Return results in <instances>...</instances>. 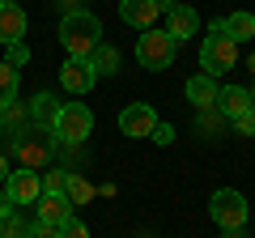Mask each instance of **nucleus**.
<instances>
[{
    "label": "nucleus",
    "mask_w": 255,
    "mask_h": 238,
    "mask_svg": "<svg viewBox=\"0 0 255 238\" xmlns=\"http://www.w3.org/2000/svg\"><path fill=\"white\" fill-rule=\"evenodd\" d=\"M34 204H38V221H47V226H55V230H64L68 221L77 217V213H73V204H68V196H64V192H43Z\"/></svg>",
    "instance_id": "1a4fd4ad"
},
{
    "label": "nucleus",
    "mask_w": 255,
    "mask_h": 238,
    "mask_svg": "<svg viewBox=\"0 0 255 238\" xmlns=\"http://www.w3.org/2000/svg\"><path fill=\"white\" fill-rule=\"evenodd\" d=\"M13 157H17L21 166H26V170H43L47 162H51V140H47V128H34V123H30V128H21V132H13Z\"/></svg>",
    "instance_id": "39448f33"
},
{
    "label": "nucleus",
    "mask_w": 255,
    "mask_h": 238,
    "mask_svg": "<svg viewBox=\"0 0 255 238\" xmlns=\"http://www.w3.org/2000/svg\"><path fill=\"white\" fill-rule=\"evenodd\" d=\"M94 132V115L85 102H60V115L51 123V136H60V145H81Z\"/></svg>",
    "instance_id": "7ed1b4c3"
},
{
    "label": "nucleus",
    "mask_w": 255,
    "mask_h": 238,
    "mask_svg": "<svg viewBox=\"0 0 255 238\" xmlns=\"http://www.w3.org/2000/svg\"><path fill=\"white\" fill-rule=\"evenodd\" d=\"M9 174H13V170H9V157L0 153V183H4V179H9Z\"/></svg>",
    "instance_id": "c756f323"
},
{
    "label": "nucleus",
    "mask_w": 255,
    "mask_h": 238,
    "mask_svg": "<svg viewBox=\"0 0 255 238\" xmlns=\"http://www.w3.org/2000/svg\"><path fill=\"white\" fill-rule=\"evenodd\" d=\"M4 213H13V200L4 196V187H0V217H4Z\"/></svg>",
    "instance_id": "c85d7f7f"
},
{
    "label": "nucleus",
    "mask_w": 255,
    "mask_h": 238,
    "mask_svg": "<svg viewBox=\"0 0 255 238\" xmlns=\"http://www.w3.org/2000/svg\"><path fill=\"white\" fill-rule=\"evenodd\" d=\"M64 179H68L64 170H47V179H43V192H64Z\"/></svg>",
    "instance_id": "5701e85b"
},
{
    "label": "nucleus",
    "mask_w": 255,
    "mask_h": 238,
    "mask_svg": "<svg viewBox=\"0 0 255 238\" xmlns=\"http://www.w3.org/2000/svg\"><path fill=\"white\" fill-rule=\"evenodd\" d=\"M119 17H124L132 30H153L157 0H119Z\"/></svg>",
    "instance_id": "9d476101"
},
{
    "label": "nucleus",
    "mask_w": 255,
    "mask_h": 238,
    "mask_svg": "<svg viewBox=\"0 0 255 238\" xmlns=\"http://www.w3.org/2000/svg\"><path fill=\"white\" fill-rule=\"evenodd\" d=\"M247 68H251V73H255V55H251V60H247Z\"/></svg>",
    "instance_id": "2f4dec72"
},
{
    "label": "nucleus",
    "mask_w": 255,
    "mask_h": 238,
    "mask_svg": "<svg viewBox=\"0 0 255 238\" xmlns=\"http://www.w3.org/2000/svg\"><path fill=\"white\" fill-rule=\"evenodd\" d=\"M26 234H30V226H21L13 213H4V217H0V238H26Z\"/></svg>",
    "instance_id": "412c9836"
},
{
    "label": "nucleus",
    "mask_w": 255,
    "mask_h": 238,
    "mask_svg": "<svg viewBox=\"0 0 255 238\" xmlns=\"http://www.w3.org/2000/svg\"><path fill=\"white\" fill-rule=\"evenodd\" d=\"M251 107H255V90H251Z\"/></svg>",
    "instance_id": "473e14b6"
},
{
    "label": "nucleus",
    "mask_w": 255,
    "mask_h": 238,
    "mask_svg": "<svg viewBox=\"0 0 255 238\" xmlns=\"http://www.w3.org/2000/svg\"><path fill=\"white\" fill-rule=\"evenodd\" d=\"M234 64H238V43L221 30V21H217V26L204 34V43H200V68H204V77L217 81V77H226Z\"/></svg>",
    "instance_id": "f03ea898"
},
{
    "label": "nucleus",
    "mask_w": 255,
    "mask_h": 238,
    "mask_svg": "<svg viewBox=\"0 0 255 238\" xmlns=\"http://www.w3.org/2000/svg\"><path fill=\"white\" fill-rule=\"evenodd\" d=\"M196 30H200V13L187 9V4H174V9H170V26H166V34H170L174 43H183V38H191Z\"/></svg>",
    "instance_id": "2eb2a0df"
},
{
    "label": "nucleus",
    "mask_w": 255,
    "mask_h": 238,
    "mask_svg": "<svg viewBox=\"0 0 255 238\" xmlns=\"http://www.w3.org/2000/svg\"><path fill=\"white\" fill-rule=\"evenodd\" d=\"M26 38V13L17 9V4H0V43L13 47Z\"/></svg>",
    "instance_id": "4468645a"
},
{
    "label": "nucleus",
    "mask_w": 255,
    "mask_h": 238,
    "mask_svg": "<svg viewBox=\"0 0 255 238\" xmlns=\"http://www.w3.org/2000/svg\"><path fill=\"white\" fill-rule=\"evenodd\" d=\"M217 111H221V119H243L247 111H251V94H247L243 85H221Z\"/></svg>",
    "instance_id": "ddd939ff"
},
{
    "label": "nucleus",
    "mask_w": 255,
    "mask_h": 238,
    "mask_svg": "<svg viewBox=\"0 0 255 238\" xmlns=\"http://www.w3.org/2000/svg\"><path fill=\"white\" fill-rule=\"evenodd\" d=\"M26 60H30V51H26L21 43H13V47H9V60H4V64H13V68H17V64H26Z\"/></svg>",
    "instance_id": "bb28decb"
},
{
    "label": "nucleus",
    "mask_w": 255,
    "mask_h": 238,
    "mask_svg": "<svg viewBox=\"0 0 255 238\" xmlns=\"http://www.w3.org/2000/svg\"><path fill=\"white\" fill-rule=\"evenodd\" d=\"M26 111H30V123H34V128H47V132H51L55 115H60V102H55V94L38 90V94H34V102H30Z\"/></svg>",
    "instance_id": "dca6fc26"
},
{
    "label": "nucleus",
    "mask_w": 255,
    "mask_h": 238,
    "mask_svg": "<svg viewBox=\"0 0 255 238\" xmlns=\"http://www.w3.org/2000/svg\"><path fill=\"white\" fill-rule=\"evenodd\" d=\"M60 43H64V51H68V60H90L94 47L102 43L98 17H94V13H85V9L64 13V21H60Z\"/></svg>",
    "instance_id": "f257e3e1"
},
{
    "label": "nucleus",
    "mask_w": 255,
    "mask_h": 238,
    "mask_svg": "<svg viewBox=\"0 0 255 238\" xmlns=\"http://www.w3.org/2000/svg\"><path fill=\"white\" fill-rule=\"evenodd\" d=\"M221 128V111L213 107V111H200V132H217Z\"/></svg>",
    "instance_id": "4be33fe9"
},
{
    "label": "nucleus",
    "mask_w": 255,
    "mask_h": 238,
    "mask_svg": "<svg viewBox=\"0 0 255 238\" xmlns=\"http://www.w3.org/2000/svg\"><path fill=\"white\" fill-rule=\"evenodd\" d=\"M17 85H21L17 68H13V64H4V60H0V111H4V107H13V102H17Z\"/></svg>",
    "instance_id": "6ab92c4d"
},
{
    "label": "nucleus",
    "mask_w": 255,
    "mask_h": 238,
    "mask_svg": "<svg viewBox=\"0 0 255 238\" xmlns=\"http://www.w3.org/2000/svg\"><path fill=\"white\" fill-rule=\"evenodd\" d=\"M174 55H179V43H174L166 30H140V43H136V60H140V68H149V73H162V68L174 64Z\"/></svg>",
    "instance_id": "20e7f679"
},
{
    "label": "nucleus",
    "mask_w": 255,
    "mask_h": 238,
    "mask_svg": "<svg viewBox=\"0 0 255 238\" xmlns=\"http://www.w3.org/2000/svg\"><path fill=\"white\" fill-rule=\"evenodd\" d=\"M217 94H221V85L213 81V77H204V73H196L187 81V102L196 111H213V107H217Z\"/></svg>",
    "instance_id": "f8f14e48"
},
{
    "label": "nucleus",
    "mask_w": 255,
    "mask_h": 238,
    "mask_svg": "<svg viewBox=\"0 0 255 238\" xmlns=\"http://www.w3.org/2000/svg\"><path fill=\"white\" fill-rule=\"evenodd\" d=\"M26 238H60V230H55V226H47V221H34Z\"/></svg>",
    "instance_id": "a878e982"
},
{
    "label": "nucleus",
    "mask_w": 255,
    "mask_h": 238,
    "mask_svg": "<svg viewBox=\"0 0 255 238\" xmlns=\"http://www.w3.org/2000/svg\"><path fill=\"white\" fill-rule=\"evenodd\" d=\"M64 196H68V204H85L94 196V187L85 183L81 174H68V179H64Z\"/></svg>",
    "instance_id": "aec40b11"
},
{
    "label": "nucleus",
    "mask_w": 255,
    "mask_h": 238,
    "mask_svg": "<svg viewBox=\"0 0 255 238\" xmlns=\"http://www.w3.org/2000/svg\"><path fill=\"white\" fill-rule=\"evenodd\" d=\"M0 140H4V128H0Z\"/></svg>",
    "instance_id": "f704fd0d"
},
{
    "label": "nucleus",
    "mask_w": 255,
    "mask_h": 238,
    "mask_svg": "<svg viewBox=\"0 0 255 238\" xmlns=\"http://www.w3.org/2000/svg\"><path fill=\"white\" fill-rule=\"evenodd\" d=\"M234 123H238V132H243V136H255V107L247 111L243 119H234Z\"/></svg>",
    "instance_id": "cd10ccee"
},
{
    "label": "nucleus",
    "mask_w": 255,
    "mask_h": 238,
    "mask_svg": "<svg viewBox=\"0 0 255 238\" xmlns=\"http://www.w3.org/2000/svg\"><path fill=\"white\" fill-rule=\"evenodd\" d=\"M221 30H226L234 43H251V38H255V13H247V9L230 13V17L221 21Z\"/></svg>",
    "instance_id": "f3484780"
},
{
    "label": "nucleus",
    "mask_w": 255,
    "mask_h": 238,
    "mask_svg": "<svg viewBox=\"0 0 255 238\" xmlns=\"http://www.w3.org/2000/svg\"><path fill=\"white\" fill-rule=\"evenodd\" d=\"M149 140H153V145H170V140H174V128L157 119V128H153V136H149Z\"/></svg>",
    "instance_id": "b1692460"
},
{
    "label": "nucleus",
    "mask_w": 255,
    "mask_h": 238,
    "mask_svg": "<svg viewBox=\"0 0 255 238\" xmlns=\"http://www.w3.org/2000/svg\"><path fill=\"white\" fill-rule=\"evenodd\" d=\"M119 128H124V136L145 140V136H153V128H157V111L149 107V102H132V107L119 111Z\"/></svg>",
    "instance_id": "0eeeda50"
},
{
    "label": "nucleus",
    "mask_w": 255,
    "mask_h": 238,
    "mask_svg": "<svg viewBox=\"0 0 255 238\" xmlns=\"http://www.w3.org/2000/svg\"><path fill=\"white\" fill-rule=\"evenodd\" d=\"M174 9V0H157V13H170Z\"/></svg>",
    "instance_id": "7c9ffc66"
},
{
    "label": "nucleus",
    "mask_w": 255,
    "mask_h": 238,
    "mask_svg": "<svg viewBox=\"0 0 255 238\" xmlns=\"http://www.w3.org/2000/svg\"><path fill=\"white\" fill-rule=\"evenodd\" d=\"M60 238H90V230H85V221H77V217H73L68 226L60 230Z\"/></svg>",
    "instance_id": "393cba45"
},
{
    "label": "nucleus",
    "mask_w": 255,
    "mask_h": 238,
    "mask_svg": "<svg viewBox=\"0 0 255 238\" xmlns=\"http://www.w3.org/2000/svg\"><path fill=\"white\" fill-rule=\"evenodd\" d=\"M90 68H94V77H111L119 68V51L111 43H98V47H94V55H90Z\"/></svg>",
    "instance_id": "a211bd4d"
},
{
    "label": "nucleus",
    "mask_w": 255,
    "mask_h": 238,
    "mask_svg": "<svg viewBox=\"0 0 255 238\" xmlns=\"http://www.w3.org/2000/svg\"><path fill=\"white\" fill-rule=\"evenodd\" d=\"M209 213H213V221H217L221 230H243L247 217H251V204H247L243 192H234V187H221V192H213Z\"/></svg>",
    "instance_id": "423d86ee"
},
{
    "label": "nucleus",
    "mask_w": 255,
    "mask_h": 238,
    "mask_svg": "<svg viewBox=\"0 0 255 238\" xmlns=\"http://www.w3.org/2000/svg\"><path fill=\"white\" fill-rule=\"evenodd\" d=\"M94 68H90V60H68V64L60 68V85L68 94H85V90H94Z\"/></svg>",
    "instance_id": "9b49d317"
},
{
    "label": "nucleus",
    "mask_w": 255,
    "mask_h": 238,
    "mask_svg": "<svg viewBox=\"0 0 255 238\" xmlns=\"http://www.w3.org/2000/svg\"><path fill=\"white\" fill-rule=\"evenodd\" d=\"M4 196H9L13 204H34L38 196H43V179H38L34 170H13L9 179H4Z\"/></svg>",
    "instance_id": "6e6552de"
},
{
    "label": "nucleus",
    "mask_w": 255,
    "mask_h": 238,
    "mask_svg": "<svg viewBox=\"0 0 255 238\" xmlns=\"http://www.w3.org/2000/svg\"><path fill=\"white\" fill-rule=\"evenodd\" d=\"M0 4H13V0H0Z\"/></svg>",
    "instance_id": "72a5a7b5"
}]
</instances>
